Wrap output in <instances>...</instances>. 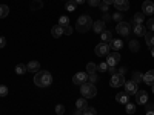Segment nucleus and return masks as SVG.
<instances>
[{"label": "nucleus", "mask_w": 154, "mask_h": 115, "mask_svg": "<svg viewBox=\"0 0 154 115\" xmlns=\"http://www.w3.org/2000/svg\"><path fill=\"white\" fill-rule=\"evenodd\" d=\"M75 108H77V109H80V111H85V109L88 108V101H86V98H85V97L77 98V101H75Z\"/></svg>", "instance_id": "aec40b11"}, {"label": "nucleus", "mask_w": 154, "mask_h": 115, "mask_svg": "<svg viewBox=\"0 0 154 115\" xmlns=\"http://www.w3.org/2000/svg\"><path fill=\"white\" fill-rule=\"evenodd\" d=\"M146 115H154V109H152V111H148V112H146Z\"/></svg>", "instance_id": "3c124183"}, {"label": "nucleus", "mask_w": 154, "mask_h": 115, "mask_svg": "<svg viewBox=\"0 0 154 115\" xmlns=\"http://www.w3.org/2000/svg\"><path fill=\"white\" fill-rule=\"evenodd\" d=\"M9 14V8L6 5H0V19H3Z\"/></svg>", "instance_id": "cd10ccee"}, {"label": "nucleus", "mask_w": 154, "mask_h": 115, "mask_svg": "<svg viewBox=\"0 0 154 115\" xmlns=\"http://www.w3.org/2000/svg\"><path fill=\"white\" fill-rule=\"evenodd\" d=\"M93 31L96 34H102L105 31V22L103 20H99V22H94L93 23Z\"/></svg>", "instance_id": "dca6fc26"}, {"label": "nucleus", "mask_w": 154, "mask_h": 115, "mask_svg": "<svg viewBox=\"0 0 154 115\" xmlns=\"http://www.w3.org/2000/svg\"><path fill=\"white\" fill-rule=\"evenodd\" d=\"M125 84V77L120 74H114L111 75V80H109V86L111 87H120Z\"/></svg>", "instance_id": "423d86ee"}, {"label": "nucleus", "mask_w": 154, "mask_h": 115, "mask_svg": "<svg viewBox=\"0 0 154 115\" xmlns=\"http://www.w3.org/2000/svg\"><path fill=\"white\" fill-rule=\"evenodd\" d=\"M143 22H145V14H143V12H136L134 17H133V23H136V25H142Z\"/></svg>", "instance_id": "4be33fe9"}, {"label": "nucleus", "mask_w": 154, "mask_h": 115, "mask_svg": "<svg viewBox=\"0 0 154 115\" xmlns=\"http://www.w3.org/2000/svg\"><path fill=\"white\" fill-rule=\"evenodd\" d=\"M142 12L145 16H152L154 14V3L151 0H145L142 3Z\"/></svg>", "instance_id": "9b49d317"}, {"label": "nucleus", "mask_w": 154, "mask_h": 115, "mask_svg": "<svg viewBox=\"0 0 154 115\" xmlns=\"http://www.w3.org/2000/svg\"><path fill=\"white\" fill-rule=\"evenodd\" d=\"M145 109H146V112H148V111H152V109H154V105L146 101V103H145Z\"/></svg>", "instance_id": "c03bdc74"}, {"label": "nucleus", "mask_w": 154, "mask_h": 115, "mask_svg": "<svg viewBox=\"0 0 154 115\" xmlns=\"http://www.w3.org/2000/svg\"><path fill=\"white\" fill-rule=\"evenodd\" d=\"M133 81L134 83H140V81H143V74H140L137 71L133 72Z\"/></svg>", "instance_id": "bb28decb"}, {"label": "nucleus", "mask_w": 154, "mask_h": 115, "mask_svg": "<svg viewBox=\"0 0 154 115\" xmlns=\"http://www.w3.org/2000/svg\"><path fill=\"white\" fill-rule=\"evenodd\" d=\"M108 45H109V48H111L112 51H116V52H119V51L123 48V42L120 40V38H112Z\"/></svg>", "instance_id": "ddd939ff"}, {"label": "nucleus", "mask_w": 154, "mask_h": 115, "mask_svg": "<svg viewBox=\"0 0 154 115\" xmlns=\"http://www.w3.org/2000/svg\"><path fill=\"white\" fill-rule=\"evenodd\" d=\"M139 46H140V45H139L137 40H131V42H130V49L133 51V52H137V51H139Z\"/></svg>", "instance_id": "7c9ffc66"}, {"label": "nucleus", "mask_w": 154, "mask_h": 115, "mask_svg": "<svg viewBox=\"0 0 154 115\" xmlns=\"http://www.w3.org/2000/svg\"><path fill=\"white\" fill-rule=\"evenodd\" d=\"M99 8H100L102 11H103V12H106V11H108V5H105V3H100V5H99Z\"/></svg>", "instance_id": "a18cd8bd"}, {"label": "nucleus", "mask_w": 154, "mask_h": 115, "mask_svg": "<svg viewBox=\"0 0 154 115\" xmlns=\"http://www.w3.org/2000/svg\"><path fill=\"white\" fill-rule=\"evenodd\" d=\"M109 51H111V48H109L108 43L100 42V43L96 46L94 52H96V55H99V57H103V55H108V54H109Z\"/></svg>", "instance_id": "39448f33"}, {"label": "nucleus", "mask_w": 154, "mask_h": 115, "mask_svg": "<svg viewBox=\"0 0 154 115\" xmlns=\"http://www.w3.org/2000/svg\"><path fill=\"white\" fill-rule=\"evenodd\" d=\"M65 2H68V0H65Z\"/></svg>", "instance_id": "5fc2aeb1"}, {"label": "nucleus", "mask_w": 154, "mask_h": 115, "mask_svg": "<svg viewBox=\"0 0 154 115\" xmlns=\"http://www.w3.org/2000/svg\"><path fill=\"white\" fill-rule=\"evenodd\" d=\"M116 100H117V103L126 105V103H130V95L126 92H119V94H116Z\"/></svg>", "instance_id": "f3484780"}, {"label": "nucleus", "mask_w": 154, "mask_h": 115, "mask_svg": "<svg viewBox=\"0 0 154 115\" xmlns=\"http://www.w3.org/2000/svg\"><path fill=\"white\" fill-rule=\"evenodd\" d=\"M109 75H114V74H117V69H116V66H108V71H106Z\"/></svg>", "instance_id": "79ce46f5"}, {"label": "nucleus", "mask_w": 154, "mask_h": 115, "mask_svg": "<svg viewBox=\"0 0 154 115\" xmlns=\"http://www.w3.org/2000/svg\"><path fill=\"white\" fill-rule=\"evenodd\" d=\"M111 19H112V20H117V22H122V20H123V19H122V14H120V12H116V14H114V16H112Z\"/></svg>", "instance_id": "a19ab883"}, {"label": "nucleus", "mask_w": 154, "mask_h": 115, "mask_svg": "<svg viewBox=\"0 0 154 115\" xmlns=\"http://www.w3.org/2000/svg\"><path fill=\"white\" fill-rule=\"evenodd\" d=\"M93 19L89 17L88 14H82L79 19H77V23H75V29H77V32H80V34H85V32H88L89 29L93 28Z\"/></svg>", "instance_id": "f03ea898"}, {"label": "nucleus", "mask_w": 154, "mask_h": 115, "mask_svg": "<svg viewBox=\"0 0 154 115\" xmlns=\"http://www.w3.org/2000/svg\"><path fill=\"white\" fill-rule=\"evenodd\" d=\"M112 5L116 6V9L119 12H125V11L130 9V2H128V0H114Z\"/></svg>", "instance_id": "6e6552de"}, {"label": "nucleus", "mask_w": 154, "mask_h": 115, "mask_svg": "<svg viewBox=\"0 0 154 115\" xmlns=\"http://www.w3.org/2000/svg\"><path fill=\"white\" fill-rule=\"evenodd\" d=\"M83 115H97V111H96L94 108H91V106H88V108L83 111Z\"/></svg>", "instance_id": "473e14b6"}, {"label": "nucleus", "mask_w": 154, "mask_h": 115, "mask_svg": "<svg viewBox=\"0 0 154 115\" xmlns=\"http://www.w3.org/2000/svg\"><path fill=\"white\" fill-rule=\"evenodd\" d=\"M56 114L57 115H63V114H65V106H63V105H57L56 106Z\"/></svg>", "instance_id": "c9c22d12"}, {"label": "nucleus", "mask_w": 154, "mask_h": 115, "mask_svg": "<svg viewBox=\"0 0 154 115\" xmlns=\"http://www.w3.org/2000/svg\"><path fill=\"white\" fill-rule=\"evenodd\" d=\"M136 101H137V105H145L148 101V92L146 91H137L136 92Z\"/></svg>", "instance_id": "f8f14e48"}, {"label": "nucleus", "mask_w": 154, "mask_h": 115, "mask_svg": "<svg viewBox=\"0 0 154 115\" xmlns=\"http://www.w3.org/2000/svg\"><path fill=\"white\" fill-rule=\"evenodd\" d=\"M34 83L38 87H48L53 83V75L48 71H37L35 75H34Z\"/></svg>", "instance_id": "f257e3e1"}, {"label": "nucleus", "mask_w": 154, "mask_h": 115, "mask_svg": "<svg viewBox=\"0 0 154 115\" xmlns=\"http://www.w3.org/2000/svg\"><path fill=\"white\" fill-rule=\"evenodd\" d=\"M88 80H89V83H96L97 80H99V77H97V74H88Z\"/></svg>", "instance_id": "4c0bfd02"}, {"label": "nucleus", "mask_w": 154, "mask_h": 115, "mask_svg": "<svg viewBox=\"0 0 154 115\" xmlns=\"http://www.w3.org/2000/svg\"><path fill=\"white\" fill-rule=\"evenodd\" d=\"M146 29L151 31V32H154V19H149L146 22Z\"/></svg>", "instance_id": "e433bc0d"}, {"label": "nucleus", "mask_w": 154, "mask_h": 115, "mask_svg": "<svg viewBox=\"0 0 154 115\" xmlns=\"http://www.w3.org/2000/svg\"><path fill=\"white\" fill-rule=\"evenodd\" d=\"M145 42H146V45L149 46V49L154 46V32H151V31H146V34H145Z\"/></svg>", "instance_id": "5701e85b"}, {"label": "nucleus", "mask_w": 154, "mask_h": 115, "mask_svg": "<svg viewBox=\"0 0 154 115\" xmlns=\"http://www.w3.org/2000/svg\"><path fill=\"white\" fill-rule=\"evenodd\" d=\"M59 25L63 28V26H66V25H69V19L66 17V16H62L60 19H59Z\"/></svg>", "instance_id": "2f4dec72"}, {"label": "nucleus", "mask_w": 154, "mask_h": 115, "mask_svg": "<svg viewBox=\"0 0 154 115\" xmlns=\"http://www.w3.org/2000/svg\"><path fill=\"white\" fill-rule=\"evenodd\" d=\"M120 54L119 52H109L106 55V63H108V66H116V65H119V61H120Z\"/></svg>", "instance_id": "0eeeda50"}, {"label": "nucleus", "mask_w": 154, "mask_h": 115, "mask_svg": "<svg viewBox=\"0 0 154 115\" xmlns=\"http://www.w3.org/2000/svg\"><path fill=\"white\" fill-rule=\"evenodd\" d=\"M74 32V29L69 26V25H66V26H63V34H65V35H71Z\"/></svg>", "instance_id": "58836bf2"}, {"label": "nucleus", "mask_w": 154, "mask_h": 115, "mask_svg": "<svg viewBox=\"0 0 154 115\" xmlns=\"http://www.w3.org/2000/svg\"><path fill=\"white\" fill-rule=\"evenodd\" d=\"M97 71H102V72L108 71V63L106 61H102L100 65H97Z\"/></svg>", "instance_id": "f704fd0d"}, {"label": "nucleus", "mask_w": 154, "mask_h": 115, "mask_svg": "<svg viewBox=\"0 0 154 115\" xmlns=\"http://www.w3.org/2000/svg\"><path fill=\"white\" fill-rule=\"evenodd\" d=\"M151 89H152V94H154V84H152V86H151Z\"/></svg>", "instance_id": "864d4df0"}, {"label": "nucleus", "mask_w": 154, "mask_h": 115, "mask_svg": "<svg viewBox=\"0 0 154 115\" xmlns=\"http://www.w3.org/2000/svg\"><path fill=\"white\" fill-rule=\"evenodd\" d=\"M116 32H117L120 37H126L131 32V25L128 22H125V20H122V22L117 23V26H116Z\"/></svg>", "instance_id": "20e7f679"}, {"label": "nucleus", "mask_w": 154, "mask_h": 115, "mask_svg": "<svg viewBox=\"0 0 154 115\" xmlns=\"http://www.w3.org/2000/svg\"><path fill=\"white\" fill-rule=\"evenodd\" d=\"M88 81V72H77L72 77V83L74 84H83Z\"/></svg>", "instance_id": "1a4fd4ad"}, {"label": "nucleus", "mask_w": 154, "mask_h": 115, "mask_svg": "<svg viewBox=\"0 0 154 115\" xmlns=\"http://www.w3.org/2000/svg\"><path fill=\"white\" fill-rule=\"evenodd\" d=\"M149 51H151V55H152V58H154V46H152V48H151Z\"/></svg>", "instance_id": "603ef678"}, {"label": "nucleus", "mask_w": 154, "mask_h": 115, "mask_svg": "<svg viewBox=\"0 0 154 115\" xmlns=\"http://www.w3.org/2000/svg\"><path fill=\"white\" fill-rule=\"evenodd\" d=\"M42 6H43V2H42V0H32V2H31V9H32V11L42 9Z\"/></svg>", "instance_id": "a878e982"}, {"label": "nucleus", "mask_w": 154, "mask_h": 115, "mask_svg": "<svg viewBox=\"0 0 154 115\" xmlns=\"http://www.w3.org/2000/svg\"><path fill=\"white\" fill-rule=\"evenodd\" d=\"M75 6H77V3L74 2V0H68V2H66V9H68L69 12L75 11Z\"/></svg>", "instance_id": "c756f323"}, {"label": "nucleus", "mask_w": 154, "mask_h": 115, "mask_svg": "<svg viewBox=\"0 0 154 115\" xmlns=\"http://www.w3.org/2000/svg\"><path fill=\"white\" fill-rule=\"evenodd\" d=\"M8 92H9V89L5 84H0V97H6Z\"/></svg>", "instance_id": "72a5a7b5"}, {"label": "nucleus", "mask_w": 154, "mask_h": 115, "mask_svg": "<svg viewBox=\"0 0 154 115\" xmlns=\"http://www.w3.org/2000/svg\"><path fill=\"white\" fill-rule=\"evenodd\" d=\"M125 72H126V68H120L117 74H120V75H125Z\"/></svg>", "instance_id": "de8ad7c7"}, {"label": "nucleus", "mask_w": 154, "mask_h": 115, "mask_svg": "<svg viewBox=\"0 0 154 115\" xmlns=\"http://www.w3.org/2000/svg\"><path fill=\"white\" fill-rule=\"evenodd\" d=\"M74 2H75L77 5H82V3H85V2H86V0H74Z\"/></svg>", "instance_id": "8fccbe9b"}, {"label": "nucleus", "mask_w": 154, "mask_h": 115, "mask_svg": "<svg viewBox=\"0 0 154 115\" xmlns=\"http://www.w3.org/2000/svg\"><path fill=\"white\" fill-rule=\"evenodd\" d=\"M5 46H6V38L0 35V49H2V48H5Z\"/></svg>", "instance_id": "37998d69"}, {"label": "nucleus", "mask_w": 154, "mask_h": 115, "mask_svg": "<svg viewBox=\"0 0 154 115\" xmlns=\"http://www.w3.org/2000/svg\"><path fill=\"white\" fill-rule=\"evenodd\" d=\"M74 115H83V111H80V109H75V111H74Z\"/></svg>", "instance_id": "09e8293b"}, {"label": "nucleus", "mask_w": 154, "mask_h": 115, "mask_svg": "<svg viewBox=\"0 0 154 115\" xmlns=\"http://www.w3.org/2000/svg\"><path fill=\"white\" fill-rule=\"evenodd\" d=\"M143 83L148 84V86H152L154 84V69L148 71L143 74Z\"/></svg>", "instance_id": "4468645a"}, {"label": "nucleus", "mask_w": 154, "mask_h": 115, "mask_svg": "<svg viewBox=\"0 0 154 115\" xmlns=\"http://www.w3.org/2000/svg\"><path fill=\"white\" fill-rule=\"evenodd\" d=\"M80 94H82L85 98H94V97L97 95V89H96V86H94L93 83L86 81V83L80 84Z\"/></svg>", "instance_id": "7ed1b4c3"}, {"label": "nucleus", "mask_w": 154, "mask_h": 115, "mask_svg": "<svg viewBox=\"0 0 154 115\" xmlns=\"http://www.w3.org/2000/svg\"><path fill=\"white\" fill-rule=\"evenodd\" d=\"M26 72H28L26 65H23V63H19V65H16V74H17V75H23V74H26Z\"/></svg>", "instance_id": "b1692460"}, {"label": "nucleus", "mask_w": 154, "mask_h": 115, "mask_svg": "<svg viewBox=\"0 0 154 115\" xmlns=\"http://www.w3.org/2000/svg\"><path fill=\"white\" fill-rule=\"evenodd\" d=\"M125 92L128 94V95H136V92L139 91L137 89V83H134L133 80H130V81H125Z\"/></svg>", "instance_id": "9d476101"}, {"label": "nucleus", "mask_w": 154, "mask_h": 115, "mask_svg": "<svg viewBox=\"0 0 154 115\" xmlns=\"http://www.w3.org/2000/svg\"><path fill=\"white\" fill-rule=\"evenodd\" d=\"M51 34H53L54 38H59L63 35V28L60 26V25H54L53 28H51Z\"/></svg>", "instance_id": "6ab92c4d"}, {"label": "nucleus", "mask_w": 154, "mask_h": 115, "mask_svg": "<svg viewBox=\"0 0 154 115\" xmlns=\"http://www.w3.org/2000/svg\"><path fill=\"white\" fill-rule=\"evenodd\" d=\"M102 3H105V5H108V6H109V5H112V3H114V0H102Z\"/></svg>", "instance_id": "49530a36"}, {"label": "nucleus", "mask_w": 154, "mask_h": 115, "mask_svg": "<svg viewBox=\"0 0 154 115\" xmlns=\"http://www.w3.org/2000/svg\"><path fill=\"white\" fill-rule=\"evenodd\" d=\"M26 68H28V72H37V71H40V63L37 60H32L26 65Z\"/></svg>", "instance_id": "a211bd4d"}, {"label": "nucleus", "mask_w": 154, "mask_h": 115, "mask_svg": "<svg viewBox=\"0 0 154 115\" xmlns=\"http://www.w3.org/2000/svg\"><path fill=\"white\" fill-rule=\"evenodd\" d=\"M125 111H126V114L133 115V114L136 112V105H134V103H126V108H125Z\"/></svg>", "instance_id": "c85d7f7f"}, {"label": "nucleus", "mask_w": 154, "mask_h": 115, "mask_svg": "<svg viewBox=\"0 0 154 115\" xmlns=\"http://www.w3.org/2000/svg\"><path fill=\"white\" fill-rule=\"evenodd\" d=\"M131 26H133V32H134L136 35H139V37H142V35L146 34V28L143 26V25H136V23H133Z\"/></svg>", "instance_id": "2eb2a0df"}, {"label": "nucleus", "mask_w": 154, "mask_h": 115, "mask_svg": "<svg viewBox=\"0 0 154 115\" xmlns=\"http://www.w3.org/2000/svg\"><path fill=\"white\" fill-rule=\"evenodd\" d=\"M89 6H99L102 3V0H86Z\"/></svg>", "instance_id": "ea45409f"}, {"label": "nucleus", "mask_w": 154, "mask_h": 115, "mask_svg": "<svg viewBox=\"0 0 154 115\" xmlns=\"http://www.w3.org/2000/svg\"><path fill=\"white\" fill-rule=\"evenodd\" d=\"M100 38H102V42H105V43H109L111 40H112V32L111 31H108V29H105L103 32L100 34Z\"/></svg>", "instance_id": "412c9836"}, {"label": "nucleus", "mask_w": 154, "mask_h": 115, "mask_svg": "<svg viewBox=\"0 0 154 115\" xmlns=\"http://www.w3.org/2000/svg\"><path fill=\"white\" fill-rule=\"evenodd\" d=\"M86 72H88V74H96V72H97V65H96V63L89 61L88 65H86Z\"/></svg>", "instance_id": "393cba45"}]
</instances>
